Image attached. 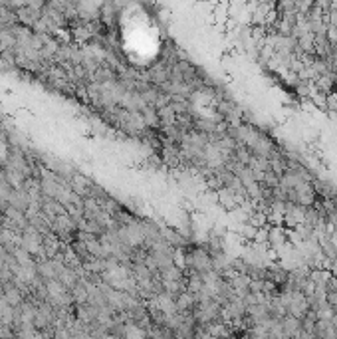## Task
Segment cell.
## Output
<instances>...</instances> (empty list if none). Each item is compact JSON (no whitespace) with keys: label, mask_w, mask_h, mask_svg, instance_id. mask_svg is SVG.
<instances>
[]
</instances>
